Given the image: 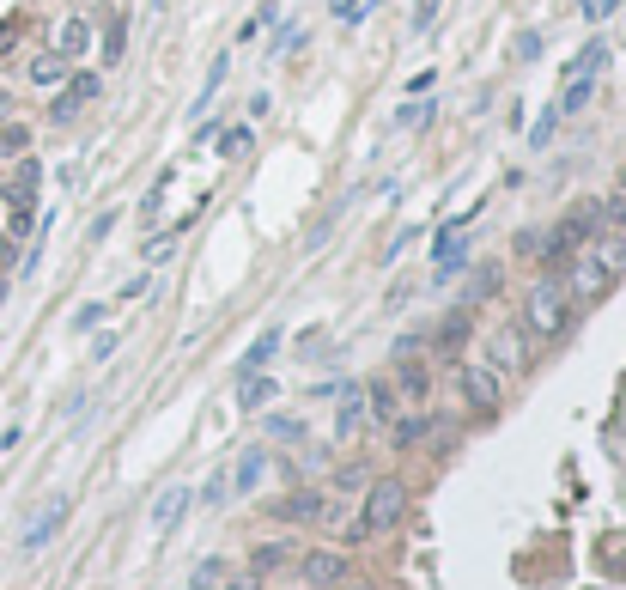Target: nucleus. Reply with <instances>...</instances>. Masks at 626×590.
Returning <instances> with one entry per match:
<instances>
[{
  "label": "nucleus",
  "instance_id": "393cba45",
  "mask_svg": "<svg viewBox=\"0 0 626 590\" xmlns=\"http://www.w3.org/2000/svg\"><path fill=\"white\" fill-rule=\"evenodd\" d=\"M590 98H596V80H566V92H560V104H554V110H560V116H578Z\"/></svg>",
  "mask_w": 626,
  "mask_h": 590
},
{
  "label": "nucleus",
  "instance_id": "a878e982",
  "mask_svg": "<svg viewBox=\"0 0 626 590\" xmlns=\"http://www.w3.org/2000/svg\"><path fill=\"white\" fill-rule=\"evenodd\" d=\"M25 146H31V128H25V122H0V153H13V159H19Z\"/></svg>",
  "mask_w": 626,
  "mask_h": 590
},
{
  "label": "nucleus",
  "instance_id": "f03ea898",
  "mask_svg": "<svg viewBox=\"0 0 626 590\" xmlns=\"http://www.w3.org/2000/svg\"><path fill=\"white\" fill-rule=\"evenodd\" d=\"M402 511H408V487H402L396 475H383V481H371V493H365V505H359V530H365V536H383V530L402 524Z\"/></svg>",
  "mask_w": 626,
  "mask_h": 590
},
{
  "label": "nucleus",
  "instance_id": "412c9836",
  "mask_svg": "<svg viewBox=\"0 0 626 590\" xmlns=\"http://www.w3.org/2000/svg\"><path fill=\"white\" fill-rule=\"evenodd\" d=\"M274 396H280V384H274V378H256V372H250V378H244V396H238V408H244V414H262V408H268Z\"/></svg>",
  "mask_w": 626,
  "mask_h": 590
},
{
  "label": "nucleus",
  "instance_id": "58836bf2",
  "mask_svg": "<svg viewBox=\"0 0 626 590\" xmlns=\"http://www.w3.org/2000/svg\"><path fill=\"white\" fill-rule=\"evenodd\" d=\"M171 250H177V232H159V238H152V250H146V256H152V262H165Z\"/></svg>",
  "mask_w": 626,
  "mask_h": 590
},
{
  "label": "nucleus",
  "instance_id": "ddd939ff",
  "mask_svg": "<svg viewBox=\"0 0 626 590\" xmlns=\"http://www.w3.org/2000/svg\"><path fill=\"white\" fill-rule=\"evenodd\" d=\"M335 396H341V420H335V438H359V426H365V390H359V384H341Z\"/></svg>",
  "mask_w": 626,
  "mask_h": 590
},
{
  "label": "nucleus",
  "instance_id": "423d86ee",
  "mask_svg": "<svg viewBox=\"0 0 626 590\" xmlns=\"http://www.w3.org/2000/svg\"><path fill=\"white\" fill-rule=\"evenodd\" d=\"M487 365H493V372H499V378H511V372H523V365H529V341H523L517 329H499V335L487 341Z\"/></svg>",
  "mask_w": 626,
  "mask_h": 590
},
{
  "label": "nucleus",
  "instance_id": "39448f33",
  "mask_svg": "<svg viewBox=\"0 0 626 590\" xmlns=\"http://www.w3.org/2000/svg\"><path fill=\"white\" fill-rule=\"evenodd\" d=\"M67 511H73V499H49V505L37 511V518L25 524V542H19V548H25V554H37V548H49V542L61 536V524H67Z\"/></svg>",
  "mask_w": 626,
  "mask_h": 590
},
{
  "label": "nucleus",
  "instance_id": "2f4dec72",
  "mask_svg": "<svg viewBox=\"0 0 626 590\" xmlns=\"http://www.w3.org/2000/svg\"><path fill=\"white\" fill-rule=\"evenodd\" d=\"M201 499H207V505H225V499H231V475L219 469V475L207 481V493H201Z\"/></svg>",
  "mask_w": 626,
  "mask_h": 590
},
{
  "label": "nucleus",
  "instance_id": "9b49d317",
  "mask_svg": "<svg viewBox=\"0 0 626 590\" xmlns=\"http://www.w3.org/2000/svg\"><path fill=\"white\" fill-rule=\"evenodd\" d=\"M468 335H475V317H468V305H456V311L438 323V335H432V341H438V353H444V359H456V353L468 347Z\"/></svg>",
  "mask_w": 626,
  "mask_h": 590
},
{
  "label": "nucleus",
  "instance_id": "7ed1b4c3",
  "mask_svg": "<svg viewBox=\"0 0 626 590\" xmlns=\"http://www.w3.org/2000/svg\"><path fill=\"white\" fill-rule=\"evenodd\" d=\"M456 396L475 408V414H499V396H505V378L493 372L487 359H462V372H456Z\"/></svg>",
  "mask_w": 626,
  "mask_h": 590
},
{
  "label": "nucleus",
  "instance_id": "72a5a7b5",
  "mask_svg": "<svg viewBox=\"0 0 626 590\" xmlns=\"http://www.w3.org/2000/svg\"><path fill=\"white\" fill-rule=\"evenodd\" d=\"M541 55V31H517V61H535Z\"/></svg>",
  "mask_w": 626,
  "mask_h": 590
},
{
  "label": "nucleus",
  "instance_id": "aec40b11",
  "mask_svg": "<svg viewBox=\"0 0 626 590\" xmlns=\"http://www.w3.org/2000/svg\"><path fill=\"white\" fill-rule=\"evenodd\" d=\"M262 475H268V451H244L238 475H231V493H256V487H262Z\"/></svg>",
  "mask_w": 626,
  "mask_h": 590
},
{
  "label": "nucleus",
  "instance_id": "6e6552de",
  "mask_svg": "<svg viewBox=\"0 0 626 590\" xmlns=\"http://www.w3.org/2000/svg\"><path fill=\"white\" fill-rule=\"evenodd\" d=\"M55 55H61V61L92 55V19H86V13H73V19H61V25H55Z\"/></svg>",
  "mask_w": 626,
  "mask_h": 590
},
{
  "label": "nucleus",
  "instance_id": "c756f323",
  "mask_svg": "<svg viewBox=\"0 0 626 590\" xmlns=\"http://www.w3.org/2000/svg\"><path fill=\"white\" fill-rule=\"evenodd\" d=\"M268 432L280 438V445H298V438H304V426H298L292 414H274V420H268Z\"/></svg>",
  "mask_w": 626,
  "mask_h": 590
},
{
  "label": "nucleus",
  "instance_id": "79ce46f5",
  "mask_svg": "<svg viewBox=\"0 0 626 590\" xmlns=\"http://www.w3.org/2000/svg\"><path fill=\"white\" fill-rule=\"evenodd\" d=\"M614 7H620V0H590V7H584V13H590V19H608Z\"/></svg>",
  "mask_w": 626,
  "mask_h": 590
},
{
  "label": "nucleus",
  "instance_id": "9d476101",
  "mask_svg": "<svg viewBox=\"0 0 626 590\" xmlns=\"http://www.w3.org/2000/svg\"><path fill=\"white\" fill-rule=\"evenodd\" d=\"M189 499H195L189 487H165V493H159V505H152V536H171V530L183 524V511H189Z\"/></svg>",
  "mask_w": 626,
  "mask_h": 590
},
{
  "label": "nucleus",
  "instance_id": "4be33fe9",
  "mask_svg": "<svg viewBox=\"0 0 626 590\" xmlns=\"http://www.w3.org/2000/svg\"><path fill=\"white\" fill-rule=\"evenodd\" d=\"M365 414L383 420V426L396 420V384H371V390H365Z\"/></svg>",
  "mask_w": 626,
  "mask_h": 590
},
{
  "label": "nucleus",
  "instance_id": "37998d69",
  "mask_svg": "<svg viewBox=\"0 0 626 590\" xmlns=\"http://www.w3.org/2000/svg\"><path fill=\"white\" fill-rule=\"evenodd\" d=\"M231 590H262V584H256V572H250V578H238V584H231Z\"/></svg>",
  "mask_w": 626,
  "mask_h": 590
},
{
  "label": "nucleus",
  "instance_id": "c85d7f7f",
  "mask_svg": "<svg viewBox=\"0 0 626 590\" xmlns=\"http://www.w3.org/2000/svg\"><path fill=\"white\" fill-rule=\"evenodd\" d=\"M219 578H225V560H201V566H195V578H189V590H213Z\"/></svg>",
  "mask_w": 626,
  "mask_h": 590
},
{
  "label": "nucleus",
  "instance_id": "1a4fd4ad",
  "mask_svg": "<svg viewBox=\"0 0 626 590\" xmlns=\"http://www.w3.org/2000/svg\"><path fill=\"white\" fill-rule=\"evenodd\" d=\"M566 268H572V299H596V292L608 286V268H602L590 250H572V262H566Z\"/></svg>",
  "mask_w": 626,
  "mask_h": 590
},
{
  "label": "nucleus",
  "instance_id": "6ab92c4d",
  "mask_svg": "<svg viewBox=\"0 0 626 590\" xmlns=\"http://www.w3.org/2000/svg\"><path fill=\"white\" fill-rule=\"evenodd\" d=\"M602 61H608V43H584V49L566 61V80H596Z\"/></svg>",
  "mask_w": 626,
  "mask_h": 590
},
{
  "label": "nucleus",
  "instance_id": "e433bc0d",
  "mask_svg": "<svg viewBox=\"0 0 626 590\" xmlns=\"http://www.w3.org/2000/svg\"><path fill=\"white\" fill-rule=\"evenodd\" d=\"M286 49H298V25H280V37L268 43V55H286Z\"/></svg>",
  "mask_w": 626,
  "mask_h": 590
},
{
  "label": "nucleus",
  "instance_id": "c03bdc74",
  "mask_svg": "<svg viewBox=\"0 0 626 590\" xmlns=\"http://www.w3.org/2000/svg\"><path fill=\"white\" fill-rule=\"evenodd\" d=\"M341 590H371V584H341Z\"/></svg>",
  "mask_w": 626,
  "mask_h": 590
},
{
  "label": "nucleus",
  "instance_id": "a211bd4d",
  "mask_svg": "<svg viewBox=\"0 0 626 590\" xmlns=\"http://www.w3.org/2000/svg\"><path fill=\"white\" fill-rule=\"evenodd\" d=\"M67 67H73V61H61V55H37V61H31V86H37V92L67 86Z\"/></svg>",
  "mask_w": 626,
  "mask_h": 590
},
{
  "label": "nucleus",
  "instance_id": "ea45409f",
  "mask_svg": "<svg viewBox=\"0 0 626 590\" xmlns=\"http://www.w3.org/2000/svg\"><path fill=\"white\" fill-rule=\"evenodd\" d=\"M7 226H13V238H25V232H31V207H13Z\"/></svg>",
  "mask_w": 626,
  "mask_h": 590
},
{
  "label": "nucleus",
  "instance_id": "4c0bfd02",
  "mask_svg": "<svg viewBox=\"0 0 626 590\" xmlns=\"http://www.w3.org/2000/svg\"><path fill=\"white\" fill-rule=\"evenodd\" d=\"M341 487H371V469H365V463H347V469H341Z\"/></svg>",
  "mask_w": 626,
  "mask_h": 590
},
{
  "label": "nucleus",
  "instance_id": "0eeeda50",
  "mask_svg": "<svg viewBox=\"0 0 626 590\" xmlns=\"http://www.w3.org/2000/svg\"><path fill=\"white\" fill-rule=\"evenodd\" d=\"M274 518L280 524H317V518H329V499L323 493H286V499H274Z\"/></svg>",
  "mask_w": 626,
  "mask_h": 590
},
{
  "label": "nucleus",
  "instance_id": "473e14b6",
  "mask_svg": "<svg viewBox=\"0 0 626 590\" xmlns=\"http://www.w3.org/2000/svg\"><path fill=\"white\" fill-rule=\"evenodd\" d=\"M438 25V0H414V31H432Z\"/></svg>",
  "mask_w": 626,
  "mask_h": 590
},
{
  "label": "nucleus",
  "instance_id": "f704fd0d",
  "mask_svg": "<svg viewBox=\"0 0 626 590\" xmlns=\"http://www.w3.org/2000/svg\"><path fill=\"white\" fill-rule=\"evenodd\" d=\"M554 122H560V110H547V116L529 128V140H535V146H547V140H554Z\"/></svg>",
  "mask_w": 626,
  "mask_h": 590
},
{
  "label": "nucleus",
  "instance_id": "7c9ffc66",
  "mask_svg": "<svg viewBox=\"0 0 626 590\" xmlns=\"http://www.w3.org/2000/svg\"><path fill=\"white\" fill-rule=\"evenodd\" d=\"M493 292H499V268L487 262V268H475V299H493Z\"/></svg>",
  "mask_w": 626,
  "mask_h": 590
},
{
  "label": "nucleus",
  "instance_id": "a18cd8bd",
  "mask_svg": "<svg viewBox=\"0 0 626 590\" xmlns=\"http://www.w3.org/2000/svg\"><path fill=\"white\" fill-rule=\"evenodd\" d=\"M0 116H7V92H0Z\"/></svg>",
  "mask_w": 626,
  "mask_h": 590
},
{
  "label": "nucleus",
  "instance_id": "2eb2a0df",
  "mask_svg": "<svg viewBox=\"0 0 626 590\" xmlns=\"http://www.w3.org/2000/svg\"><path fill=\"white\" fill-rule=\"evenodd\" d=\"M396 390H402L408 402H426V396H432V372L420 365V353H414V359H396Z\"/></svg>",
  "mask_w": 626,
  "mask_h": 590
},
{
  "label": "nucleus",
  "instance_id": "f8f14e48",
  "mask_svg": "<svg viewBox=\"0 0 626 590\" xmlns=\"http://www.w3.org/2000/svg\"><path fill=\"white\" fill-rule=\"evenodd\" d=\"M37 177H43L37 153H19V171L7 177V207H31L37 201Z\"/></svg>",
  "mask_w": 626,
  "mask_h": 590
},
{
  "label": "nucleus",
  "instance_id": "dca6fc26",
  "mask_svg": "<svg viewBox=\"0 0 626 590\" xmlns=\"http://www.w3.org/2000/svg\"><path fill=\"white\" fill-rule=\"evenodd\" d=\"M92 98H98V80H92V73L67 80V92L55 98V122H73V116H80V104H92Z\"/></svg>",
  "mask_w": 626,
  "mask_h": 590
},
{
  "label": "nucleus",
  "instance_id": "20e7f679",
  "mask_svg": "<svg viewBox=\"0 0 626 590\" xmlns=\"http://www.w3.org/2000/svg\"><path fill=\"white\" fill-rule=\"evenodd\" d=\"M298 572H304L310 590H341V584H347V554H341V548H310V554L298 560Z\"/></svg>",
  "mask_w": 626,
  "mask_h": 590
},
{
  "label": "nucleus",
  "instance_id": "4468645a",
  "mask_svg": "<svg viewBox=\"0 0 626 590\" xmlns=\"http://www.w3.org/2000/svg\"><path fill=\"white\" fill-rule=\"evenodd\" d=\"M590 256H596L608 274H626V238H620V226H614V232L596 226V232H590Z\"/></svg>",
  "mask_w": 626,
  "mask_h": 590
},
{
  "label": "nucleus",
  "instance_id": "5701e85b",
  "mask_svg": "<svg viewBox=\"0 0 626 590\" xmlns=\"http://www.w3.org/2000/svg\"><path fill=\"white\" fill-rule=\"evenodd\" d=\"M286 560H292V542H262V548L250 554V572L262 578V572H280Z\"/></svg>",
  "mask_w": 626,
  "mask_h": 590
},
{
  "label": "nucleus",
  "instance_id": "f3484780",
  "mask_svg": "<svg viewBox=\"0 0 626 590\" xmlns=\"http://www.w3.org/2000/svg\"><path fill=\"white\" fill-rule=\"evenodd\" d=\"M426 432H432V420H426V414H396V420H389V438H396V451H414Z\"/></svg>",
  "mask_w": 626,
  "mask_h": 590
},
{
  "label": "nucleus",
  "instance_id": "b1692460",
  "mask_svg": "<svg viewBox=\"0 0 626 590\" xmlns=\"http://www.w3.org/2000/svg\"><path fill=\"white\" fill-rule=\"evenodd\" d=\"M274 347H280V329H268V335H262V341H256V347H250L244 359H238V378H250V372H262V365L274 359Z\"/></svg>",
  "mask_w": 626,
  "mask_h": 590
},
{
  "label": "nucleus",
  "instance_id": "bb28decb",
  "mask_svg": "<svg viewBox=\"0 0 626 590\" xmlns=\"http://www.w3.org/2000/svg\"><path fill=\"white\" fill-rule=\"evenodd\" d=\"M219 80H225V61H213V73H207V86H201V98L189 104V122H201V116H207V104H213V92H219Z\"/></svg>",
  "mask_w": 626,
  "mask_h": 590
},
{
  "label": "nucleus",
  "instance_id": "c9c22d12",
  "mask_svg": "<svg viewBox=\"0 0 626 590\" xmlns=\"http://www.w3.org/2000/svg\"><path fill=\"white\" fill-rule=\"evenodd\" d=\"M365 7H371V0H341L335 19H341V25H359V19H365Z\"/></svg>",
  "mask_w": 626,
  "mask_h": 590
},
{
  "label": "nucleus",
  "instance_id": "a19ab883",
  "mask_svg": "<svg viewBox=\"0 0 626 590\" xmlns=\"http://www.w3.org/2000/svg\"><path fill=\"white\" fill-rule=\"evenodd\" d=\"M104 323V305H92V311H80V317H73V329H98Z\"/></svg>",
  "mask_w": 626,
  "mask_h": 590
},
{
  "label": "nucleus",
  "instance_id": "cd10ccee",
  "mask_svg": "<svg viewBox=\"0 0 626 590\" xmlns=\"http://www.w3.org/2000/svg\"><path fill=\"white\" fill-rule=\"evenodd\" d=\"M219 153H225V159H244V153H250V128H225V134H219Z\"/></svg>",
  "mask_w": 626,
  "mask_h": 590
},
{
  "label": "nucleus",
  "instance_id": "f257e3e1",
  "mask_svg": "<svg viewBox=\"0 0 626 590\" xmlns=\"http://www.w3.org/2000/svg\"><path fill=\"white\" fill-rule=\"evenodd\" d=\"M560 329H566V286L560 280H535L529 299H523V335L554 341Z\"/></svg>",
  "mask_w": 626,
  "mask_h": 590
}]
</instances>
